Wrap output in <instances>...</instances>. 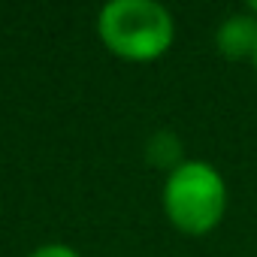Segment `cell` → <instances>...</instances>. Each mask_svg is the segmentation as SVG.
Masks as SVG:
<instances>
[{
  "label": "cell",
  "mask_w": 257,
  "mask_h": 257,
  "mask_svg": "<svg viewBox=\"0 0 257 257\" xmlns=\"http://www.w3.org/2000/svg\"><path fill=\"white\" fill-rule=\"evenodd\" d=\"M103 46L124 61H155L176 40V19L158 0H109L97 13Z\"/></svg>",
  "instance_id": "6da1fadb"
},
{
  "label": "cell",
  "mask_w": 257,
  "mask_h": 257,
  "mask_svg": "<svg viewBox=\"0 0 257 257\" xmlns=\"http://www.w3.org/2000/svg\"><path fill=\"white\" fill-rule=\"evenodd\" d=\"M227 182L218 167L209 161H185L173 173H167L164 182V212L170 224L188 236H203L212 233L224 212H227Z\"/></svg>",
  "instance_id": "7a4b0ae2"
},
{
  "label": "cell",
  "mask_w": 257,
  "mask_h": 257,
  "mask_svg": "<svg viewBox=\"0 0 257 257\" xmlns=\"http://www.w3.org/2000/svg\"><path fill=\"white\" fill-rule=\"evenodd\" d=\"M215 46L230 61L254 58V49H257V19L248 10L224 16L218 31H215Z\"/></svg>",
  "instance_id": "3957f363"
},
{
  "label": "cell",
  "mask_w": 257,
  "mask_h": 257,
  "mask_svg": "<svg viewBox=\"0 0 257 257\" xmlns=\"http://www.w3.org/2000/svg\"><path fill=\"white\" fill-rule=\"evenodd\" d=\"M143 155L149 161V167L155 170H164V173H173L179 164H185V143L176 131L170 127H158L155 134H149L146 146H143Z\"/></svg>",
  "instance_id": "277c9868"
},
{
  "label": "cell",
  "mask_w": 257,
  "mask_h": 257,
  "mask_svg": "<svg viewBox=\"0 0 257 257\" xmlns=\"http://www.w3.org/2000/svg\"><path fill=\"white\" fill-rule=\"evenodd\" d=\"M28 257H82V254L73 245H67V242H46V245L34 248Z\"/></svg>",
  "instance_id": "5b68a950"
},
{
  "label": "cell",
  "mask_w": 257,
  "mask_h": 257,
  "mask_svg": "<svg viewBox=\"0 0 257 257\" xmlns=\"http://www.w3.org/2000/svg\"><path fill=\"white\" fill-rule=\"evenodd\" d=\"M248 13H251V16L257 19V0H251V4H248Z\"/></svg>",
  "instance_id": "8992f818"
},
{
  "label": "cell",
  "mask_w": 257,
  "mask_h": 257,
  "mask_svg": "<svg viewBox=\"0 0 257 257\" xmlns=\"http://www.w3.org/2000/svg\"><path fill=\"white\" fill-rule=\"evenodd\" d=\"M251 64H254V70H257V49H254V58H251Z\"/></svg>",
  "instance_id": "52a82bcc"
}]
</instances>
